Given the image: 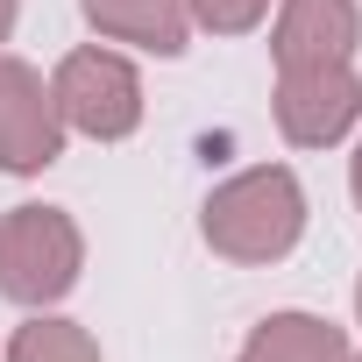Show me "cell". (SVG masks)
Listing matches in <instances>:
<instances>
[{"label":"cell","instance_id":"obj_13","mask_svg":"<svg viewBox=\"0 0 362 362\" xmlns=\"http://www.w3.org/2000/svg\"><path fill=\"white\" fill-rule=\"evenodd\" d=\"M355 320H362V284H355Z\"/></svg>","mask_w":362,"mask_h":362},{"label":"cell","instance_id":"obj_8","mask_svg":"<svg viewBox=\"0 0 362 362\" xmlns=\"http://www.w3.org/2000/svg\"><path fill=\"white\" fill-rule=\"evenodd\" d=\"M242 362H348V327L320 313H270L249 327Z\"/></svg>","mask_w":362,"mask_h":362},{"label":"cell","instance_id":"obj_10","mask_svg":"<svg viewBox=\"0 0 362 362\" xmlns=\"http://www.w3.org/2000/svg\"><path fill=\"white\" fill-rule=\"evenodd\" d=\"M185 15L206 36H249V29H263L270 0H185Z\"/></svg>","mask_w":362,"mask_h":362},{"label":"cell","instance_id":"obj_6","mask_svg":"<svg viewBox=\"0 0 362 362\" xmlns=\"http://www.w3.org/2000/svg\"><path fill=\"white\" fill-rule=\"evenodd\" d=\"M355 50H362V8L355 0H277V22H270L277 71L355 64Z\"/></svg>","mask_w":362,"mask_h":362},{"label":"cell","instance_id":"obj_7","mask_svg":"<svg viewBox=\"0 0 362 362\" xmlns=\"http://www.w3.org/2000/svg\"><path fill=\"white\" fill-rule=\"evenodd\" d=\"M78 8L100 29V43H128L142 57H185V36H192L185 0H78Z\"/></svg>","mask_w":362,"mask_h":362},{"label":"cell","instance_id":"obj_1","mask_svg":"<svg viewBox=\"0 0 362 362\" xmlns=\"http://www.w3.org/2000/svg\"><path fill=\"white\" fill-rule=\"evenodd\" d=\"M199 235L221 263H242V270H263V263H284L305 235V185L291 163H249L235 177L206 192L199 206Z\"/></svg>","mask_w":362,"mask_h":362},{"label":"cell","instance_id":"obj_3","mask_svg":"<svg viewBox=\"0 0 362 362\" xmlns=\"http://www.w3.org/2000/svg\"><path fill=\"white\" fill-rule=\"evenodd\" d=\"M50 100H57L64 128L93 135V142H128L142 128V71L128 50H107V43L64 50L50 71Z\"/></svg>","mask_w":362,"mask_h":362},{"label":"cell","instance_id":"obj_12","mask_svg":"<svg viewBox=\"0 0 362 362\" xmlns=\"http://www.w3.org/2000/svg\"><path fill=\"white\" fill-rule=\"evenodd\" d=\"M348 192H355V206H362V142H355V163H348Z\"/></svg>","mask_w":362,"mask_h":362},{"label":"cell","instance_id":"obj_9","mask_svg":"<svg viewBox=\"0 0 362 362\" xmlns=\"http://www.w3.org/2000/svg\"><path fill=\"white\" fill-rule=\"evenodd\" d=\"M8 362H100V341L78 320H64V313H36V320L15 327Z\"/></svg>","mask_w":362,"mask_h":362},{"label":"cell","instance_id":"obj_4","mask_svg":"<svg viewBox=\"0 0 362 362\" xmlns=\"http://www.w3.org/2000/svg\"><path fill=\"white\" fill-rule=\"evenodd\" d=\"M64 114L50 100V78L15 57V50H0V170L8 177H36L64 156Z\"/></svg>","mask_w":362,"mask_h":362},{"label":"cell","instance_id":"obj_11","mask_svg":"<svg viewBox=\"0 0 362 362\" xmlns=\"http://www.w3.org/2000/svg\"><path fill=\"white\" fill-rule=\"evenodd\" d=\"M15 15H22V0H0V50H8V36H15Z\"/></svg>","mask_w":362,"mask_h":362},{"label":"cell","instance_id":"obj_2","mask_svg":"<svg viewBox=\"0 0 362 362\" xmlns=\"http://www.w3.org/2000/svg\"><path fill=\"white\" fill-rule=\"evenodd\" d=\"M78 270H86V235L64 206H8L0 214V298L50 313L57 298H71Z\"/></svg>","mask_w":362,"mask_h":362},{"label":"cell","instance_id":"obj_5","mask_svg":"<svg viewBox=\"0 0 362 362\" xmlns=\"http://www.w3.org/2000/svg\"><path fill=\"white\" fill-rule=\"evenodd\" d=\"M270 114H277V135H284L291 149H334V142L362 121V78H355V64L277 71Z\"/></svg>","mask_w":362,"mask_h":362},{"label":"cell","instance_id":"obj_14","mask_svg":"<svg viewBox=\"0 0 362 362\" xmlns=\"http://www.w3.org/2000/svg\"><path fill=\"white\" fill-rule=\"evenodd\" d=\"M348 362H362V355H355V348H348Z\"/></svg>","mask_w":362,"mask_h":362}]
</instances>
